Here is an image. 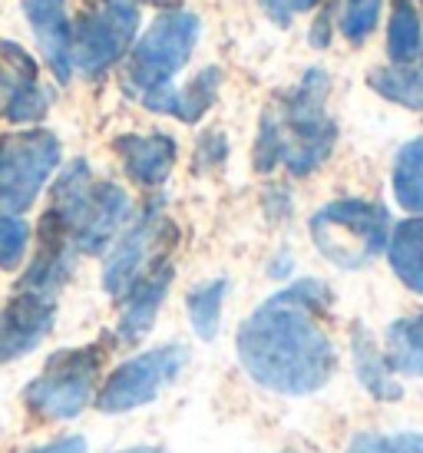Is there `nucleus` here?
Returning a JSON list of instances; mask_svg holds the SVG:
<instances>
[{"mask_svg":"<svg viewBox=\"0 0 423 453\" xmlns=\"http://www.w3.org/2000/svg\"><path fill=\"white\" fill-rule=\"evenodd\" d=\"M331 288L321 278H301L265 298L238 327L235 351L249 378L265 390L304 397L321 390L337 367V348L321 315Z\"/></svg>","mask_w":423,"mask_h":453,"instance_id":"f257e3e1","label":"nucleus"},{"mask_svg":"<svg viewBox=\"0 0 423 453\" xmlns=\"http://www.w3.org/2000/svg\"><path fill=\"white\" fill-rule=\"evenodd\" d=\"M47 189L50 205L40 219L60 228L76 255H106V249L136 215L129 192L119 182L93 179L87 159L60 165Z\"/></svg>","mask_w":423,"mask_h":453,"instance_id":"f03ea898","label":"nucleus"},{"mask_svg":"<svg viewBox=\"0 0 423 453\" xmlns=\"http://www.w3.org/2000/svg\"><path fill=\"white\" fill-rule=\"evenodd\" d=\"M331 76L324 66H308L301 83L274 106V127L281 142V165L291 176H311L327 163L337 142V123L327 116Z\"/></svg>","mask_w":423,"mask_h":453,"instance_id":"7ed1b4c3","label":"nucleus"},{"mask_svg":"<svg viewBox=\"0 0 423 453\" xmlns=\"http://www.w3.org/2000/svg\"><path fill=\"white\" fill-rule=\"evenodd\" d=\"M103 380V348H63L47 357L40 374L24 388L20 407L34 424H70L96 401Z\"/></svg>","mask_w":423,"mask_h":453,"instance_id":"20e7f679","label":"nucleus"},{"mask_svg":"<svg viewBox=\"0 0 423 453\" xmlns=\"http://www.w3.org/2000/svg\"><path fill=\"white\" fill-rule=\"evenodd\" d=\"M202 20L192 11H162L126 53L123 89L133 100L169 89L196 53Z\"/></svg>","mask_w":423,"mask_h":453,"instance_id":"39448f33","label":"nucleus"},{"mask_svg":"<svg viewBox=\"0 0 423 453\" xmlns=\"http://www.w3.org/2000/svg\"><path fill=\"white\" fill-rule=\"evenodd\" d=\"M308 232L327 262L344 272H361L384 252L390 215L381 202L335 199L311 215Z\"/></svg>","mask_w":423,"mask_h":453,"instance_id":"423d86ee","label":"nucleus"},{"mask_svg":"<svg viewBox=\"0 0 423 453\" xmlns=\"http://www.w3.org/2000/svg\"><path fill=\"white\" fill-rule=\"evenodd\" d=\"M63 165V142L43 127L0 133V215L30 212Z\"/></svg>","mask_w":423,"mask_h":453,"instance_id":"0eeeda50","label":"nucleus"},{"mask_svg":"<svg viewBox=\"0 0 423 453\" xmlns=\"http://www.w3.org/2000/svg\"><path fill=\"white\" fill-rule=\"evenodd\" d=\"M139 34V0H93L73 24V73L100 80L126 60Z\"/></svg>","mask_w":423,"mask_h":453,"instance_id":"6e6552de","label":"nucleus"},{"mask_svg":"<svg viewBox=\"0 0 423 453\" xmlns=\"http://www.w3.org/2000/svg\"><path fill=\"white\" fill-rule=\"evenodd\" d=\"M175 226L162 215L159 202H150L133 222L119 232V239L106 249L103 258V291L123 302L126 291L136 285L139 278H146L152 268L165 265V255L175 245Z\"/></svg>","mask_w":423,"mask_h":453,"instance_id":"1a4fd4ad","label":"nucleus"},{"mask_svg":"<svg viewBox=\"0 0 423 453\" xmlns=\"http://www.w3.org/2000/svg\"><path fill=\"white\" fill-rule=\"evenodd\" d=\"M188 365V351L182 344H159L152 351L133 354L123 365H116L100 380L96 390V411L103 414H129L159 397L165 388H173L175 378Z\"/></svg>","mask_w":423,"mask_h":453,"instance_id":"9d476101","label":"nucleus"},{"mask_svg":"<svg viewBox=\"0 0 423 453\" xmlns=\"http://www.w3.org/2000/svg\"><path fill=\"white\" fill-rule=\"evenodd\" d=\"M53 106V93L40 80V64L30 53L0 40V119L13 129H30L43 123Z\"/></svg>","mask_w":423,"mask_h":453,"instance_id":"9b49d317","label":"nucleus"},{"mask_svg":"<svg viewBox=\"0 0 423 453\" xmlns=\"http://www.w3.org/2000/svg\"><path fill=\"white\" fill-rule=\"evenodd\" d=\"M57 327V298L34 291H13L0 308V367L24 361Z\"/></svg>","mask_w":423,"mask_h":453,"instance_id":"f8f14e48","label":"nucleus"},{"mask_svg":"<svg viewBox=\"0 0 423 453\" xmlns=\"http://www.w3.org/2000/svg\"><path fill=\"white\" fill-rule=\"evenodd\" d=\"M20 7H24V17L34 40H37L47 70L57 83L66 87L73 80V53H70L73 20L66 13V0H20Z\"/></svg>","mask_w":423,"mask_h":453,"instance_id":"ddd939ff","label":"nucleus"},{"mask_svg":"<svg viewBox=\"0 0 423 453\" xmlns=\"http://www.w3.org/2000/svg\"><path fill=\"white\" fill-rule=\"evenodd\" d=\"M76 249L70 245V239L63 235L60 228H53L50 222L40 219L37 226V252L27 262L24 275L17 281V291H34L43 298H57L63 291V285L70 281L76 268Z\"/></svg>","mask_w":423,"mask_h":453,"instance_id":"4468645a","label":"nucleus"},{"mask_svg":"<svg viewBox=\"0 0 423 453\" xmlns=\"http://www.w3.org/2000/svg\"><path fill=\"white\" fill-rule=\"evenodd\" d=\"M112 152L119 156L126 176L142 189H159L179 159V146L169 133H123L112 139Z\"/></svg>","mask_w":423,"mask_h":453,"instance_id":"2eb2a0df","label":"nucleus"},{"mask_svg":"<svg viewBox=\"0 0 423 453\" xmlns=\"http://www.w3.org/2000/svg\"><path fill=\"white\" fill-rule=\"evenodd\" d=\"M173 265L165 262L159 268H152L146 278H139L133 288L126 291L123 311L116 318V341L119 344H139L146 338L159 318V308L165 302V295L173 288Z\"/></svg>","mask_w":423,"mask_h":453,"instance_id":"dca6fc26","label":"nucleus"},{"mask_svg":"<svg viewBox=\"0 0 423 453\" xmlns=\"http://www.w3.org/2000/svg\"><path fill=\"white\" fill-rule=\"evenodd\" d=\"M384 252L400 285L413 295H423V215H411L390 226Z\"/></svg>","mask_w":423,"mask_h":453,"instance_id":"f3484780","label":"nucleus"},{"mask_svg":"<svg viewBox=\"0 0 423 453\" xmlns=\"http://www.w3.org/2000/svg\"><path fill=\"white\" fill-rule=\"evenodd\" d=\"M350 361H354V374H358V380H361L371 397H377V401H397V378H394V371L387 365L384 351L373 344V338L361 325H354V331H350Z\"/></svg>","mask_w":423,"mask_h":453,"instance_id":"a211bd4d","label":"nucleus"},{"mask_svg":"<svg viewBox=\"0 0 423 453\" xmlns=\"http://www.w3.org/2000/svg\"><path fill=\"white\" fill-rule=\"evenodd\" d=\"M387 365L394 374L423 378V315L397 318L387 325Z\"/></svg>","mask_w":423,"mask_h":453,"instance_id":"6ab92c4d","label":"nucleus"},{"mask_svg":"<svg viewBox=\"0 0 423 453\" xmlns=\"http://www.w3.org/2000/svg\"><path fill=\"white\" fill-rule=\"evenodd\" d=\"M387 57L390 66H413L423 57V24L411 0H394L387 24Z\"/></svg>","mask_w":423,"mask_h":453,"instance_id":"aec40b11","label":"nucleus"},{"mask_svg":"<svg viewBox=\"0 0 423 453\" xmlns=\"http://www.w3.org/2000/svg\"><path fill=\"white\" fill-rule=\"evenodd\" d=\"M390 186H394V199L404 212L423 215V136L400 146Z\"/></svg>","mask_w":423,"mask_h":453,"instance_id":"412c9836","label":"nucleus"},{"mask_svg":"<svg viewBox=\"0 0 423 453\" xmlns=\"http://www.w3.org/2000/svg\"><path fill=\"white\" fill-rule=\"evenodd\" d=\"M225 295H228V278H212V281H202V285H196V288L188 291L186 298L188 321H192V331H196L199 341L219 338Z\"/></svg>","mask_w":423,"mask_h":453,"instance_id":"4be33fe9","label":"nucleus"},{"mask_svg":"<svg viewBox=\"0 0 423 453\" xmlns=\"http://www.w3.org/2000/svg\"><path fill=\"white\" fill-rule=\"evenodd\" d=\"M367 87L397 106L423 110V66H377L367 73Z\"/></svg>","mask_w":423,"mask_h":453,"instance_id":"5701e85b","label":"nucleus"},{"mask_svg":"<svg viewBox=\"0 0 423 453\" xmlns=\"http://www.w3.org/2000/svg\"><path fill=\"white\" fill-rule=\"evenodd\" d=\"M219 89H222V66H202L186 87L175 89L173 116L179 123H199L212 110V103L219 100Z\"/></svg>","mask_w":423,"mask_h":453,"instance_id":"b1692460","label":"nucleus"},{"mask_svg":"<svg viewBox=\"0 0 423 453\" xmlns=\"http://www.w3.org/2000/svg\"><path fill=\"white\" fill-rule=\"evenodd\" d=\"M34 228L24 215H0V272H17L27 265Z\"/></svg>","mask_w":423,"mask_h":453,"instance_id":"393cba45","label":"nucleus"},{"mask_svg":"<svg viewBox=\"0 0 423 453\" xmlns=\"http://www.w3.org/2000/svg\"><path fill=\"white\" fill-rule=\"evenodd\" d=\"M381 7L384 0H344L341 11V34L348 43H364L373 34V27L381 20Z\"/></svg>","mask_w":423,"mask_h":453,"instance_id":"a878e982","label":"nucleus"},{"mask_svg":"<svg viewBox=\"0 0 423 453\" xmlns=\"http://www.w3.org/2000/svg\"><path fill=\"white\" fill-rule=\"evenodd\" d=\"M225 156H228L225 133H205L199 139V150H196V169H215L225 163Z\"/></svg>","mask_w":423,"mask_h":453,"instance_id":"bb28decb","label":"nucleus"},{"mask_svg":"<svg viewBox=\"0 0 423 453\" xmlns=\"http://www.w3.org/2000/svg\"><path fill=\"white\" fill-rule=\"evenodd\" d=\"M17 453H87V437H80V434H60L53 441L34 443V447Z\"/></svg>","mask_w":423,"mask_h":453,"instance_id":"cd10ccee","label":"nucleus"},{"mask_svg":"<svg viewBox=\"0 0 423 453\" xmlns=\"http://www.w3.org/2000/svg\"><path fill=\"white\" fill-rule=\"evenodd\" d=\"M348 453H400L394 437H384V434H358L350 441Z\"/></svg>","mask_w":423,"mask_h":453,"instance_id":"c85d7f7f","label":"nucleus"},{"mask_svg":"<svg viewBox=\"0 0 423 453\" xmlns=\"http://www.w3.org/2000/svg\"><path fill=\"white\" fill-rule=\"evenodd\" d=\"M262 11H265V17L272 20L274 27H281V30H288L291 27V4L288 0H262Z\"/></svg>","mask_w":423,"mask_h":453,"instance_id":"c756f323","label":"nucleus"},{"mask_svg":"<svg viewBox=\"0 0 423 453\" xmlns=\"http://www.w3.org/2000/svg\"><path fill=\"white\" fill-rule=\"evenodd\" d=\"M265 209H268L272 219H285V215L291 212V199H288V192L281 189V186L272 189L268 196H265Z\"/></svg>","mask_w":423,"mask_h":453,"instance_id":"7c9ffc66","label":"nucleus"},{"mask_svg":"<svg viewBox=\"0 0 423 453\" xmlns=\"http://www.w3.org/2000/svg\"><path fill=\"white\" fill-rule=\"evenodd\" d=\"M311 47H318V50H324L327 43H331V13H321L318 20L311 24Z\"/></svg>","mask_w":423,"mask_h":453,"instance_id":"2f4dec72","label":"nucleus"},{"mask_svg":"<svg viewBox=\"0 0 423 453\" xmlns=\"http://www.w3.org/2000/svg\"><path fill=\"white\" fill-rule=\"evenodd\" d=\"M394 443H397L400 453H423V434H413V430H407V434H397V437H394Z\"/></svg>","mask_w":423,"mask_h":453,"instance_id":"473e14b6","label":"nucleus"},{"mask_svg":"<svg viewBox=\"0 0 423 453\" xmlns=\"http://www.w3.org/2000/svg\"><path fill=\"white\" fill-rule=\"evenodd\" d=\"M291 268H295V258L288 252H281L278 258L272 262V268H268V275L272 278H285V275H291Z\"/></svg>","mask_w":423,"mask_h":453,"instance_id":"72a5a7b5","label":"nucleus"},{"mask_svg":"<svg viewBox=\"0 0 423 453\" xmlns=\"http://www.w3.org/2000/svg\"><path fill=\"white\" fill-rule=\"evenodd\" d=\"M288 4H291V13H295V11L301 13V11H314L321 0H288Z\"/></svg>","mask_w":423,"mask_h":453,"instance_id":"f704fd0d","label":"nucleus"},{"mask_svg":"<svg viewBox=\"0 0 423 453\" xmlns=\"http://www.w3.org/2000/svg\"><path fill=\"white\" fill-rule=\"evenodd\" d=\"M146 4H152V7H162V11H175L182 0H146Z\"/></svg>","mask_w":423,"mask_h":453,"instance_id":"c9c22d12","label":"nucleus"},{"mask_svg":"<svg viewBox=\"0 0 423 453\" xmlns=\"http://www.w3.org/2000/svg\"><path fill=\"white\" fill-rule=\"evenodd\" d=\"M123 453H165V450H159V447H129Z\"/></svg>","mask_w":423,"mask_h":453,"instance_id":"e433bc0d","label":"nucleus"}]
</instances>
